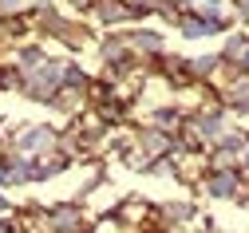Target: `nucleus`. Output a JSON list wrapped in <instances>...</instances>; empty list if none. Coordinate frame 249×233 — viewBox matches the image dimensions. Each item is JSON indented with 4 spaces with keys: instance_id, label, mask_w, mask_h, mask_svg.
Segmentation results:
<instances>
[{
    "instance_id": "1",
    "label": "nucleus",
    "mask_w": 249,
    "mask_h": 233,
    "mask_svg": "<svg viewBox=\"0 0 249 233\" xmlns=\"http://www.w3.org/2000/svg\"><path fill=\"white\" fill-rule=\"evenodd\" d=\"M59 150V130L48 126V123H36V126H24L20 135L12 139V154L28 158V162H36L44 154H55Z\"/></svg>"
},
{
    "instance_id": "2",
    "label": "nucleus",
    "mask_w": 249,
    "mask_h": 233,
    "mask_svg": "<svg viewBox=\"0 0 249 233\" xmlns=\"http://www.w3.org/2000/svg\"><path fill=\"white\" fill-rule=\"evenodd\" d=\"M44 229L48 233H87L91 229V217L79 202H59L44 214Z\"/></svg>"
},
{
    "instance_id": "3",
    "label": "nucleus",
    "mask_w": 249,
    "mask_h": 233,
    "mask_svg": "<svg viewBox=\"0 0 249 233\" xmlns=\"http://www.w3.org/2000/svg\"><path fill=\"white\" fill-rule=\"evenodd\" d=\"M230 28V20H210V16H202V12H182V20H178V32L186 40H206V36H222V32Z\"/></svg>"
},
{
    "instance_id": "4",
    "label": "nucleus",
    "mask_w": 249,
    "mask_h": 233,
    "mask_svg": "<svg viewBox=\"0 0 249 233\" xmlns=\"http://www.w3.org/2000/svg\"><path fill=\"white\" fill-rule=\"evenodd\" d=\"M123 36H127V52L139 55V59L162 55V36H159V32H150V28H127Z\"/></svg>"
},
{
    "instance_id": "5",
    "label": "nucleus",
    "mask_w": 249,
    "mask_h": 233,
    "mask_svg": "<svg viewBox=\"0 0 249 233\" xmlns=\"http://www.w3.org/2000/svg\"><path fill=\"white\" fill-rule=\"evenodd\" d=\"M217 55H222V63L233 68L237 75H249V36H230Z\"/></svg>"
},
{
    "instance_id": "6",
    "label": "nucleus",
    "mask_w": 249,
    "mask_h": 233,
    "mask_svg": "<svg viewBox=\"0 0 249 233\" xmlns=\"http://www.w3.org/2000/svg\"><path fill=\"white\" fill-rule=\"evenodd\" d=\"M91 16H95L99 24H127V20H135L127 0H95V4H91Z\"/></svg>"
},
{
    "instance_id": "7",
    "label": "nucleus",
    "mask_w": 249,
    "mask_h": 233,
    "mask_svg": "<svg viewBox=\"0 0 249 233\" xmlns=\"http://www.w3.org/2000/svg\"><path fill=\"white\" fill-rule=\"evenodd\" d=\"M222 103H226L230 111H237V115H249V75H241L237 83H230V87H226Z\"/></svg>"
},
{
    "instance_id": "8",
    "label": "nucleus",
    "mask_w": 249,
    "mask_h": 233,
    "mask_svg": "<svg viewBox=\"0 0 249 233\" xmlns=\"http://www.w3.org/2000/svg\"><path fill=\"white\" fill-rule=\"evenodd\" d=\"M20 12H28V0H0V16H4V20L20 16Z\"/></svg>"
},
{
    "instance_id": "9",
    "label": "nucleus",
    "mask_w": 249,
    "mask_h": 233,
    "mask_svg": "<svg viewBox=\"0 0 249 233\" xmlns=\"http://www.w3.org/2000/svg\"><path fill=\"white\" fill-rule=\"evenodd\" d=\"M68 4H71V8H91L95 0H68Z\"/></svg>"
},
{
    "instance_id": "10",
    "label": "nucleus",
    "mask_w": 249,
    "mask_h": 233,
    "mask_svg": "<svg viewBox=\"0 0 249 233\" xmlns=\"http://www.w3.org/2000/svg\"><path fill=\"white\" fill-rule=\"evenodd\" d=\"M206 233H217V229H213V225H206Z\"/></svg>"
}]
</instances>
